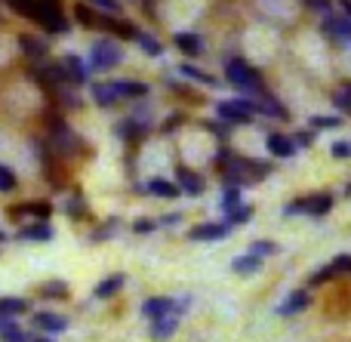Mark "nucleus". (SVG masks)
I'll return each instance as SVG.
<instances>
[{"label": "nucleus", "mask_w": 351, "mask_h": 342, "mask_svg": "<svg viewBox=\"0 0 351 342\" xmlns=\"http://www.w3.org/2000/svg\"><path fill=\"white\" fill-rule=\"evenodd\" d=\"M225 77H228L231 86H237V90L250 93V96H262V77L256 68H250L243 59H228V65H225Z\"/></svg>", "instance_id": "1"}, {"label": "nucleus", "mask_w": 351, "mask_h": 342, "mask_svg": "<svg viewBox=\"0 0 351 342\" xmlns=\"http://www.w3.org/2000/svg\"><path fill=\"white\" fill-rule=\"evenodd\" d=\"M123 59L121 47H117L114 40H108V37H102V40L93 43L90 49V65L96 68V71H111V68H117Z\"/></svg>", "instance_id": "2"}, {"label": "nucleus", "mask_w": 351, "mask_h": 342, "mask_svg": "<svg viewBox=\"0 0 351 342\" xmlns=\"http://www.w3.org/2000/svg\"><path fill=\"white\" fill-rule=\"evenodd\" d=\"M216 114L228 123H247L259 111H256V99H225L216 105Z\"/></svg>", "instance_id": "3"}, {"label": "nucleus", "mask_w": 351, "mask_h": 342, "mask_svg": "<svg viewBox=\"0 0 351 342\" xmlns=\"http://www.w3.org/2000/svg\"><path fill=\"white\" fill-rule=\"evenodd\" d=\"M330 207H333V197L330 195H315V197H302V201L290 204V207H287V216L308 213V216H315V219H321L324 213H330Z\"/></svg>", "instance_id": "4"}, {"label": "nucleus", "mask_w": 351, "mask_h": 342, "mask_svg": "<svg viewBox=\"0 0 351 342\" xmlns=\"http://www.w3.org/2000/svg\"><path fill=\"white\" fill-rule=\"evenodd\" d=\"M188 308V300H182L179 306H176V300H167V296H154V300H145L142 302V312L148 315V318H164V315H179Z\"/></svg>", "instance_id": "5"}, {"label": "nucleus", "mask_w": 351, "mask_h": 342, "mask_svg": "<svg viewBox=\"0 0 351 342\" xmlns=\"http://www.w3.org/2000/svg\"><path fill=\"white\" fill-rule=\"evenodd\" d=\"M231 228H234V225H228V222H206V225L191 228V232H188V238H191V241H222L225 234H231Z\"/></svg>", "instance_id": "6"}, {"label": "nucleus", "mask_w": 351, "mask_h": 342, "mask_svg": "<svg viewBox=\"0 0 351 342\" xmlns=\"http://www.w3.org/2000/svg\"><path fill=\"white\" fill-rule=\"evenodd\" d=\"M265 145L274 158H293V154H296V139H290V136H284V133H268Z\"/></svg>", "instance_id": "7"}, {"label": "nucleus", "mask_w": 351, "mask_h": 342, "mask_svg": "<svg viewBox=\"0 0 351 342\" xmlns=\"http://www.w3.org/2000/svg\"><path fill=\"white\" fill-rule=\"evenodd\" d=\"M324 28H327V34H333L336 40L351 43V19L348 16H333V12H330V16L324 19Z\"/></svg>", "instance_id": "8"}, {"label": "nucleus", "mask_w": 351, "mask_h": 342, "mask_svg": "<svg viewBox=\"0 0 351 342\" xmlns=\"http://www.w3.org/2000/svg\"><path fill=\"white\" fill-rule=\"evenodd\" d=\"M34 324L47 333H65L68 330V321L62 315H53V312H37L34 315Z\"/></svg>", "instance_id": "9"}, {"label": "nucleus", "mask_w": 351, "mask_h": 342, "mask_svg": "<svg viewBox=\"0 0 351 342\" xmlns=\"http://www.w3.org/2000/svg\"><path fill=\"white\" fill-rule=\"evenodd\" d=\"M62 68H65L71 84H86V65L77 59V56H65V59H62Z\"/></svg>", "instance_id": "10"}, {"label": "nucleus", "mask_w": 351, "mask_h": 342, "mask_svg": "<svg viewBox=\"0 0 351 342\" xmlns=\"http://www.w3.org/2000/svg\"><path fill=\"white\" fill-rule=\"evenodd\" d=\"M0 339H3V342H28L25 330L10 318V315H3V318H0Z\"/></svg>", "instance_id": "11"}, {"label": "nucleus", "mask_w": 351, "mask_h": 342, "mask_svg": "<svg viewBox=\"0 0 351 342\" xmlns=\"http://www.w3.org/2000/svg\"><path fill=\"white\" fill-rule=\"evenodd\" d=\"M231 269H234L237 275H256V271L262 269V256H256V253H243V256H237L234 262H231Z\"/></svg>", "instance_id": "12"}, {"label": "nucleus", "mask_w": 351, "mask_h": 342, "mask_svg": "<svg viewBox=\"0 0 351 342\" xmlns=\"http://www.w3.org/2000/svg\"><path fill=\"white\" fill-rule=\"evenodd\" d=\"M176 327H179V315H164V318H154L152 337L154 339H167L170 333H176Z\"/></svg>", "instance_id": "13"}, {"label": "nucleus", "mask_w": 351, "mask_h": 342, "mask_svg": "<svg viewBox=\"0 0 351 342\" xmlns=\"http://www.w3.org/2000/svg\"><path fill=\"white\" fill-rule=\"evenodd\" d=\"M114 86H117V96H121V99H142V96H148V86L139 84V80H114Z\"/></svg>", "instance_id": "14"}, {"label": "nucleus", "mask_w": 351, "mask_h": 342, "mask_svg": "<svg viewBox=\"0 0 351 342\" xmlns=\"http://www.w3.org/2000/svg\"><path fill=\"white\" fill-rule=\"evenodd\" d=\"M123 284H127V275H111V278H105V281L96 287V296H99V300H111L114 293H121V290H123Z\"/></svg>", "instance_id": "15"}, {"label": "nucleus", "mask_w": 351, "mask_h": 342, "mask_svg": "<svg viewBox=\"0 0 351 342\" xmlns=\"http://www.w3.org/2000/svg\"><path fill=\"white\" fill-rule=\"evenodd\" d=\"M93 99H96L99 105H114V102H121L114 80H108V84H93Z\"/></svg>", "instance_id": "16"}, {"label": "nucleus", "mask_w": 351, "mask_h": 342, "mask_svg": "<svg viewBox=\"0 0 351 342\" xmlns=\"http://www.w3.org/2000/svg\"><path fill=\"white\" fill-rule=\"evenodd\" d=\"M305 306H308V293H302V290H296V293H290V296H287V302L278 308V315H284V318H290V315L302 312Z\"/></svg>", "instance_id": "17"}, {"label": "nucleus", "mask_w": 351, "mask_h": 342, "mask_svg": "<svg viewBox=\"0 0 351 342\" xmlns=\"http://www.w3.org/2000/svg\"><path fill=\"white\" fill-rule=\"evenodd\" d=\"M176 47H179L185 56H200L204 43H200L197 34H191V31H182V34H176Z\"/></svg>", "instance_id": "18"}, {"label": "nucleus", "mask_w": 351, "mask_h": 342, "mask_svg": "<svg viewBox=\"0 0 351 342\" xmlns=\"http://www.w3.org/2000/svg\"><path fill=\"white\" fill-rule=\"evenodd\" d=\"M19 47H22L31 59H43V56H47V43L37 40L34 34H22V37H19Z\"/></svg>", "instance_id": "19"}, {"label": "nucleus", "mask_w": 351, "mask_h": 342, "mask_svg": "<svg viewBox=\"0 0 351 342\" xmlns=\"http://www.w3.org/2000/svg\"><path fill=\"white\" fill-rule=\"evenodd\" d=\"M176 179H179V185H182V191H185V195H200V191H204V182H200L191 170H179V173H176Z\"/></svg>", "instance_id": "20"}, {"label": "nucleus", "mask_w": 351, "mask_h": 342, "mask_svg": "<svg viewBox=\"0 0 351 342\" xmlns=\"http://www.w3.org/2000/svg\"><path fill=\"white\" fill-rule=\"evenodd\" d=\"M19 238L22 241H49L53 238V228L47 225V222H37V225H28L19 232Z\"/></svg>", "instance_id": "21"}, {"label": "nucleus", "mask_w": 351, "mask_h": 342, "mask_svg": "<svg viewBox=\"0 0 351 342\" xmlns=\"http://www.w3.org/2000/svg\"><path fill=\"white\" fill-rule=\"evenodd\" d=\"M22 312H28V302L25 300H16V296H3V300H0V318H3V315L16 318V315H22Z\"/></svg>", "instance_id": "22"}, {"label": "nucleus", "mask_w": 351, "mask_h": 342, "mask_svg": "<svg viewBox=\"0 0 351 342\" xmlns=\"http://www.w3.org/2000/svg\"><path fill=\"white\" fill-rule=\"evenodd\" d=\"M256 111H259V114H268V117H278V121H287V108L280 102H274V99L256 102Z\"/></svg>", "instance_id": "23"}, {"label": "nucleus", "mask_w": 351, "mask_h": 342, "mask_svg": "<svg viewBox=\"0 0 351 342\" xmlns=\"http://www.w3.org/2000/svg\"><path fill=\"white\" fill-rule=\"evenodd\" d=\"M148 191H152V195H160V197H179V185L164 182V179H152V182H148Z\"/></svg>", "instance_id": "24"}, {"label": "nucleus", "mask_w": 351, "mask_h": 342, "mask_svg": "<svg viewBox=\"0 0 351 342\" xmlns=\"http://www.w3.org/2000/svg\"><path fill=\"white\" fill-rule=\"evenodd\" d=\"M136 40H139V47L145 49L148 56H160V53H164V47H160V40H158V37L145 34V31H139V34H136Z\"/></svg>", "instance_id": "25"}, {"label": "nucleus", "mask_w": 351, "mask_h": 342, "mask_svg": "<svg viewBox=\"0 0 351 342\" xmlns=\"http://www.w3.org/2000/svg\"><path fill=\"white\" fill-rule=\"evenodd\" d=\"M234 207H241V188H237V185H228V188L222 191V210L231 213Z\"/></svg>", "instance_id": "26"}, {"label": "nucleus", "mask_w": 351, "mask_h": 342, "mask_svg": "<svg viewBox=\"0 0 351 342\" xmlns=\"http://www.w3.org/2000/svg\"><path fill=\"white\" fill-rule=\"evenodd\" d=\"M182 74H185V77H191V80H197V84H206V86H219V80H216V77H210V74H206V71H200V68L182 65Z\"/></svg>", "instance_id": "27"}, {"label": "nucleus", "mask_w": 351, "mask_h": 342, "mask_svg": "<svg viewBox=\"0 0 351 342\" xmlns=\"http://www.w3.org/2000/svg\"><path fill=\"white\" fill-rule=\"evenodd\" d=\"M311 127L315 130H336V127H342V117H333V114H317V117H311Z\"/></svg>", "instance_id": "28"}, {"label": "nucleus", "mask_w": 351, "mask_h": 342, "mask_svg": "<svg viewBox=\"0 0 351 342\" xmlns=\"http://www.w3.org/2000/svg\"><path fill=\"white\" fill-rule=\"evenodd\" d=\"M333 105L342 111V114H348V117H351V93L346 90V86L333 93Z\"/></svg>", "instance_id": "29"}, {"label": "nucleus", "mask_w": 351, "mask_h": 342, "mask_svg": "<svg viewBox=\"0 0 351 342\" xmlns=\"http://www.w3.org/2000/svg\"><path fill=\"white\" fill-rule=\"evenodd\" d=\"M250 253H256V256H274V253H278V244H274V241H253V244H250Z\"/></svg>", "instance_id": "30"}, {"label": "nucleus", "mask_w": 351, "mask_h": 342, "mask_svg": "<svg viewBox=\"0 0 351 342\" xmlns=\"http://www.w3.org/2000/svg\"><path fill=\"white\" fill-rule=\"evenodd\" d=\"M250 216H253V207H234L225 222H228V225H241V222H247Z\"/></svg>", "instance_id": "31"}, {"label": "nucleus", "mask_w": 351, "mask_h": 342, "mask_svg": "<svg viewBox=\"0 0 351 342\" xmlns=\"http://www.w3.org/2000/svg\"><path fill=\"white\" fill-rule=\"evenodd\" d=\"M16 188V176H12L10 167L0 164V191H12Z\"/></svg>", "instance_id": "32"}, {"label": "nucleus", "mask_w": 351, "mask_h": 342, "mask_svg": "<svg viewBox=\"0 0 351 342\" xmlns=\"http://www.w3.org/2000/svg\"><path fill=\"white\" fill-rule=\"evenodd\" d=\"M330 269H333V275H351V256H336Z\"/></svg>", "instance_id": "33"}, {"label": "nucleus", "mask_w": 351, "mask_h": 342, "mask_svg": "<svg viewBox=\"0 0 351 342\" xmlns=\"http://www.w3.org/2000/svg\"><path fill=\"white\" fill-rule=\"evenodd\" d=\"M90 3L99 6L102 12H108V16H117V12H121V3H117V0H90Z\"/></svg>", "instance_id": "34"}, {"label": "nucleus", "mask_w": 351, "mask_h": 342, "mask_svg": "<svg viewBox=\"0 0 351 342\" xmlns=\"http://www.w3.org/2000/svg\"><path fill=\"white\" fill-rule=\"evenodd\" d=\"M333 158H339V160L351 158V142H333Z\"/></svg>", "instance_id": "35"}, {"label": "nucleus", "mask_w": 351, "mask_h": 342, "mask_svg": "<svg viewBox=\"0 0 351 342\" xmlns=\"http://www.w3.org/2000/svg\"><path fill=\"white\" fill-rule=\"evenodd\" d=\"M308 6L315 12H321V16H330V12H333V3H330V0H308Z\"/></svg>", "instance_id": "36"}, {"label": "nucleus", "mask_w": 351, "mask_h": 342, "mask_svg": "<svg viewBox=\"0 0 351 342\" xmlns=\"http://www.w3.org/2000/svg\"><path fill=\"white\" fill-rule=\"evenodd\" d=\"M77 19H80V22H84V25H99V19L93 16V12H90V6H84V3L77 6Z\"/></svg>", "instance_id": "37"}, {"label": "nucleus", "mask_w": 351, "mask_h": 342, "mask_svg": "<svg viewBox=\"0 0 351 342\" xmlns=\"http://www.w3.org/2000/svg\"><path fill=\"white\" fill-rule=\"evenodd\" d=\"M154 228H158V222H154V219H139L133 225V232L136 234H148V232H154Z\"/></svg>", "instance_id": "38"}, {"label": "nucleus", "mask_w": 351, "mask_h": 342, "mask_svg": "<svg viewBox=\"0 0 351 342\" xmlns=\"http://www.w3.org/2000/svg\"><path fill=\"white\" fill-rule=\"evenodd\" d=\"M333 278V269H317L315 275H311V284H324V281H330Z\"/></svg>", "instance_id": "39"}, {"label": "nucleus", "mask_w": 351, "mask_h": 342, "mask_svg": "<svg viewBox=\"0 0 351 342\" xmlns=\"http://www.w3.org/2000/svg\"><path fill=\"white\" fill-rule=\"evenodd\" d=\"M43 293H65V284H43Z\"/></svg>", "instance_id": "40"}, {"label": "nucleus", "mask_w": 351, "mask_h": 342, "mask_svg": "<svg viewBox=\"0 0 351 342\" xmlns=\"http://www.w3.org/2000/svg\"><path fill=\"white\" fill-rule=\"evenodd\" d=\"M299 145H311V133H299Z\"/></svg>", "instance_id": "41"}, {"label": "nucleus", "mask_w": 351, "mask_h": 342, "mask_svg": "<svg viewBox=\"0 0 351 342\" xmlns=\"http://www.w3.org/2000/svg\"><path fill=\"white\" fill-rule=\"evenodd\" d=\"M346 16L351 19V0H346Z\"/></svg>", "instance_id": "42"}, {"label": "nucleus", "mask_w": 351, "mask_h": 342, "mask_svg": "<svg viewBox=\"0 0 351 342\" xmlns=\"http://www.w3.org/2000/svg\"><path fill=\"white\" fill-rule=\"evenodd\" d=\"M28 342H53V339H28Z\"/></svg>", "instance_id": "43"}, {"label": "nucleus", "mask_w": 351, "mask_h": 342, "mask_svg": "<svg viewBox=\"0 0 351 342\" xmlns=\"http://www.w3.org/2000/svg\"><path fill=\"white\" fill-rule=\"evenodd\" d=\"M346 90H348V93H351V80H348V84H346Z\"/></svg>", "instance_id": "44"}, {"label": "nucleus", "mask_w": 351, "mask_h": 342, "mask_svg": "<svg viewBox=\"0 0 351 342\" xmlns=\"http://www.w3.org/2000/svg\"><path fill=\"white\" fill-rule=\"evenodd\" d=\"M346 191H348V195H351V185H348V188H346Z\"/></svg>", "instance_id": "45"}]
</instances>
